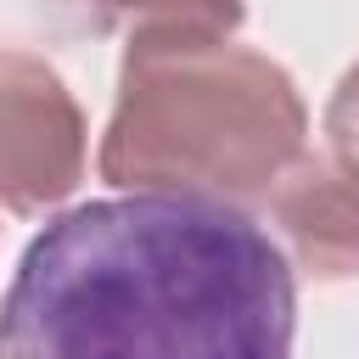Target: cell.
<instances>
[{"mask_svg": "<svg viewBox=\"0 0 359 359\" xmlns=\"http://www.w3.org/2000/svg\"><path fill=\"white\" fill-rule=\"evenodd\" d=\"M325 135H331V151L359 168V62L337 79V90L325 101Z\"/></svg>", "mask_w": 359, "mask_h": 359, "instance_id": "cell-6", "label": "cell"}, {"mask_svg": "<svg viewBox=\"0 0 359 359\" xmlns=\"http://www.w3.org/2000/svg\"><path fill=\"white\" fill-rule=\"evenodd\" d=\"M101 22H123L129 34H236L241 0H84Z\"/></svg>", "mask_w": 359, "mask_h": 359, "instance_id": "cell-5", "label": "cell"}, {"mask_svg": "<svg viewBox=\"0 0 359 359\" xmlns=\"http://www.w3.org/2000/svg\"><path fill=\"white\" fill-rule=\"evenodd\" d=\"M264 202L303 275L314 280L359 275V168L348 157L297 151Z\"/></svg>", "mask_w": 359, "mask_h": 359, "instance_id": "cell-4", "label": "cell"}, {"mask_svg": "<svg viewBox=\"0 0 359 359\" xmlns=\"http://www.w3.org/2000/svg\"><path fill=\"white\" fill-rule=\"evenodd\" d=\"M297 280L230 202L107 196L45 219L0 297V359H292Z\"/></svg>", "mask_w": 359, "mask_h": 359, "instance_id": "cell-1", "label": "cell"}, {"mask_svg": "<svg viewBox=\"0 0 359 359\" xmlns=\"http://www.w3.org/2000/svg\"><path fill=\"white\" fill-rule=\"evenodd\" d=\"M84 180V112L34 50H0V208L50 213Z\"/></svg>", "mask_w": 359, "mask_h": 359, "instance_id": "cell-3", "label": "cell"}, {"mask_svg": "<svg viewBox=\"0 0 359 359\" xmlns=\"http://www.w3.org/2000/svg\"><path fill=\"white\" fill-rule=\"evenodd\" d=\"M303 135V95L264 50L230 34H129L95 168L118 191L247 208L269 196Z\"/></svg>", "mask_w": 359, "mask_h": 359, "instance_id": "cell-2", "label": "cell"}]
</instances>
